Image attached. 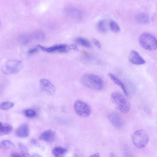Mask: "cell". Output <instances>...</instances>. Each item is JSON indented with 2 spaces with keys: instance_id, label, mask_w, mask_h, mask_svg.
I'll return each mask as SVG.
<instances>
[{
  "instance_id": "31",
  "label": "cell",
  "mask_w": 157,
  "mask_h": 157,
  "mask_svg": "<svg viewBox=\"0 0 157 157\" xmlns=\"http://www.w3.org/2000/svg\"><path fill=\"white\" fill-rule=\"evenodd\" d=\"M10 156L11 157H20L22 156L21 155H20L18 153H12L10 154Z\"/></svg>"
},
{
  "instance_id": "2",
  "label": "cell",
  "mask_w": 157,
  "mask_h": 157,
  "mask_svg": "<svg viewBox=\"0 0 157 157\" xmlns=\"http://www.w3.org/2000/svg\"><path fill=\"white\" fill-rule=\"evenodd\" d=\"M111 98L116 108L120 112L123 113H127L130 111V104L122 94L118 92H114L112 94Z\"/></svg>"
},
{
  "instance_id": "1",
  "label": "cell",
  "mask_w": 157,
  "mask_h": 157,
  "mask_svg": "<svg viewBox=\"0 0 157 157\" xmlns=\"http://www.w3.org/2000/svg\"><path fill=\"white\" fill-rule=\"evenodd\" d=\"M82 83L86 87L94 90H101L104 85L103 80L99 76L94 74H87L81 78Z\"/></svg>"
},
{
  "instance_id": "5",
  "label": "cell",
  "mask_w": 157,
  "mask_h": 157,
  "mask_svg": "<svg viewBox=\"0 0 157 157\" xmlns=\"http://www.w3.org/2000/svg\"><path fill=\"white\" fill-rule=\"evenodd\" d=\"M132 140L133 144L138 148H143L147 145L149 140V135L146 131L139 130L133 134Z\"/></svg>"
},
{
  "instance_id": "18",
  "label": "cell",
  "mask_w": 157,
  "mask_h": 157,
  "mask_svg": "<svg viewBox=\"0 0 157 157\" xmlns=\"http://www.w3.org/2000/svg\"><path fill=\"white\" fill-rule=\"evenodd\" d=\"M0 147L4 149H9L14 148L15 145L13 143L9 140H5L0 143Z\"/></svg>"
},
{
  "instance_id": "6",
  "label": "cell",
  "mask_w": 157,
  "mask_h": 157,
  "mask_svg": "<svg viewBox=\"0 0 157 157\" xmlns=\"http://www.w3.org/2000/svg\"><path fill=\"white\" fill-rule=\"evenodd\" d=\"M74 108L76 113L81 117H87L91 113V110L89 105L81 100H77L75 102Z\"/></svg>"
},
{
  "instance_id": "17",
  "label": "cell",
  "mask_w": 157,
  "mask_h": 157,
  "mask_svg": "<svg viewBox=\"0 0 157 157\" xmlns=\"http://www.w3.org/2000/svg\"><path fill=\"white\" fill-rule=\"evenodd\" d=\"M52 153L56 157H62L67 152L66 149L61 147H56L52 150Z\"/></svg>"
},
{
  "instance_id": "16",
  "label": "cell",
  "mask_w": 157,
  "mask_h": 157,
  "mask_svg": "<svg viewBox=\"0 0 157 157\" xmlns=\"http://www.w3.org/2000/svg\"><path fill=\"white\" fill-rule=\"evenodd\" d=\"M13 127L10 124L0 122V135H7L10 133L13 130Z\"/></svg>"
},
{
  "instance_id": "8",
  "label": "cell",
  "mask_w": 157,
  "mask_h": 157,
  "mask_svg": "<svg viewBox=\"0 0 157 157\" xmlns=\"http://www.w3.org/2000/svg\"><path fill=\"white\" fill-rule=\"evenodd\" d=\"M64 11L67 16L75 20H80L83 17V14L82 11L75 7L67 6L65 8Z\"/></svg>"
},
{
  "instance_id": "25",
  "label": "cell",
  "mask_w": 157,
  "mask_h": 157,
  "mask_svg": "<svg viewBox=\"0 0 157 157\" xmlns=\"http://www.w3.org/2000/svg\"><path fill=\"white\" fill-rule=\"evenodd\" d=\"M35 38L38 39H43L45 38V34L44 33L41 31H37L34 33Z\"/></svg>"
},
{
  "instance_id": "15",
  "label": "cell",
  "mask_w": 157,
  "mask_h": 157,
  "mask_svg": "<svg viewBox=\"0 0 157 157\" xmlns=\"http://www.w3.org/2000/svg\"><path fill=\"white\" fill-rule=\"evenodd\" d=\"M108 77L116 85L120 86L122 89L125 95L128 97V94L124 85L117 78L111 73H109L108 75Z\"/></svg>"
},
{
  "instance_id": "9",
  "label": "cell",
  "mask_w": 157,
  "mask_h": 157,
  "mask_svg": "<svg viewBox=\"0 0 157 157\" xmlns=\"http://www.w3.org/2000/svg\"><path fill=\"white\" fill-rule=\"evenodd\" d=\"M40 85L42 90L50 95H54L56 91L55 86L48 80L43 78L40 80Z\"/></svg>"
},
{
  "instance_id": "32",
  "label": "cell",
  "mask_w": 157,
  "mask_h": 157,
  "mask_svg": "<svg viewBox=\"0 0 157 157\" xmlns=\"http://www.w3.org/2000/svg\"><path fill=\"white\" fill-rule=\"evenodd\" d=\"M31 157H42V156L39 155V154L36 153H33Z\"/></svg>"
},
{
  "instance_id": "30",
  "label": "cell",
  "mask_w": 157,
  "mask_h": 157,
  "mask_svg": "<svg viewBox=\"0 0 157 157\" xmlns=\"http://www.w3.org/2000/svg\"><path fill=\"white\" fill-rule=\"evenodd\" d=\"M21 39H22V41L24 43H27L29 41L28 38L26 36H22Z\"/></svg>"
},
{
  "instance_id": "7",
  "label": "cell",
  "mask_w": 157,
  "mask_h": 157,
  "mask_svg": "<svg viewBox=\"0 0 157 157\" xmlns=\"http://www.w3.org/2000/svg\"><path fill=\"white\" fill-rule=\"evenodd\" d=\"M37 46L43 51L49 53L56 52L62 53H66L70 49V45H68L66 44L55 45L49 47H45L39 44Z\"/></svg>"
},
{
  "instance_id": "28",
  "label": "cell",
  "mask_w": 157,
  "mask_h": 157,
  "mask_svg": "<svg viewBox=\"0 0 157 157\" xmlns=\"http://www.w3.org/2000/svg\"><path fill=\"white\" fill-rule=\"evenodd\" d=\"M39 47H37L32 48L28 50V53L29 54H32L36 52L38 50Z\"/></svg>"
},
{
  "instance_id": "26",
  "label": "cell",
  "mask_w": 157,
  "mask_h": 157,
  "mask_svg": "<svg viewBox=\"0 0 157 157\" xmlns=\"http://www.w3.org/2000/svg\"><path fill=\"white\" fill-rule=\"evenodd\" d=\"M30 142L34 146L40 148L41 150L44 151L45 149V147L39 144L35 140L32 139L31 140Z\"/></svg>"
},
{
  "instance_id": "13",
  "label": "cell",
  "mask_w": 157,
  "mask_h": 157,
  "mask_svg": "<svg viewBox=\"0 0 157 157\" xmlns=\"http://www.w3.org/2000/svg\"><path fill=\"white\" fill-rule=\"evenodd\" d=\"M29 134V129L26 123L20 125L16 131V136L19 138H25L28 136Z\"/></svg>"
},
{
  "instance_id": "27",
  "label": "cell",
  "mask_w": 157,
  "mask_h": 157,
  "mask_svg": "<svg viewBox=\"0 0 157 157\" xmlns=\"http://www.w3.org/2000/svg\"><path fill=\"white\" fill-rule=\"evenodd\" d=\"M93 44L99 49L101 48V45L100 42L96 39L93 38L92 39Z\"/></svg>"
},
{
  "instance_id": "20",
  "label": "cell",
  "mask_w": 157,
  "mask_h": 157,
  "mask_svg": "<svg viewBox=\"0 0 157 157\" xmlns=\"http://www.w3.org/2000/svg\"><path fill=\"white\" fill-rule=\"evenodd\" d=\"M75 42L77 44L86 48H90L91 46L90 42L87 39L81 37H79L75 39Z\"/></svg>"
},
{
  "instance_id": "21",
  "label": "cell",
  "mask_w": 157,
  "mask_h": 157,
  "mask_svg": "<svg viewBox=\"0 0 157 157\" xmlns=\"http://www.w3.org/2000/svg\"><path fill=\"white\" fill-rule=\"evenodd\" d=\"M98 31L101 33H105L107 31L105 20H101L99 21L97 25Z\"/></svg>"
},
{
  "instance_id": "24",
  "label": "cell",
  "mask_w": 157,
  "mask_h": 157,
  "mask_svg": "<svg viewBox=\"0 0 157 157\" xmlns=\"http://www.w3.org/2000/svg\"><path fill=\"white\" fill-rule=\"evenodd\" d=\"M24 113L26 117L29 118L34 117L36 115V113L35 111L30 109L25 110L24 111Z\"/></svg>"
},
{
  "instance_id": "33",
  "label": "cell",
  "mask_w": 157,
  "mask_h": 157,
  "mask_svg": "<svg viewBox=\"0 0 157 157\" xmlns=\"http://www.w3.org/2000/svg\"><path fill=\"white\" fill-rule=\"evenodd\" d=\"M90 156L91 157H99V154L98 153H95L94 154Z\"/></svg>"
},
{
  "instance_id": "11",
  "label": "cell",
  "mask_w": 157,
  "mask_h": 157,
  "mask_svg": "<svg viewBox=\"0 0 157 157\" xmlns=\"http://www.w3.org/2000/svg\"><path fill=\"white\" fill-rule=\"evenodd\" d=\"M108 118L110 122L115 127L119 128L123 126V121L118 113L115 112L111 113L109 114Z\"/></svg>"
},
{
  "instance_id": "12",
  "label": "cell",
  "mask_w": 157,
  "mask_h": 157,
  "mask_svg": "<svg viewBox=\"0 0 157 157\" xmlns=\"http://www.w3.org/2000/svg\"><path fill=\"white\" fill-rule=\"evenodd\" d=\"M56 137V133L53 130L48 129L45 131L39 136L40 140L47 142H51Z\"/></svg>"
},
{
  "instance_id": "10",
  "label": "cell",
  "mask_w": 157,
  "mask_h": 157,
  "mask_svg": "<svg viewBox=\"0 0 157 157\" xmlns=\"http://www.w3.org/2000/svg\"><path fill=\"white\" fill-rule=\"evenodd\" d=\"M128 59L131 63L136 65H141L145 64V60L136 51H131L129 53Z\"/></svg>"
},
{
  "instance_id": "22",
  "label": "cell",
  "mask_w": 157,
  "mask_h": 157,
  "mask_svg": "<svg viewBox=\"0 0 157 157\" xmlns=\"http://www.w3.org/2000/svg\"><path fill=\"white\" fill-rule=\"evenodd\" d=\"M109 25L111 30L114 33H118L120 31V28L115 21H112L110 22Z\"/></svg>"
},
{
  "instance_id": "14",
  "label": "cell",
  "mask_w": 157,
  "mask_h": 157,
  "mask_svg": "<svg viewBox=\"0 0 157 157\" xmlns=\"http://www.w3.org/2000/svg\"><path fill=\"white\" fill-rule=\"evenodd\" d=\"M135 19L137 22L140 24H147L150 22L149 16L144 12L136 14Z\"/></svg>"
},
{
  "instance_id": "4",
  "label": "cell",
  "mask_w": 157,
  "mask_h": 157,
  "mask_svg": "<svg viewBox=\"0 0 157 157\" xmlns=\"http://www.w3.org/2000/svg\"><path fill=\"white\" fill-rule=\"evenodd\" d=\"M22 62L19 60H10L6 62L1 67L2 72L5 74H12L19 72L23 67Z\"/></svg>"
},
{
  "instance_id": "29",
  "label": "cell",
  "mask_w": 157,
  "mask_h": 157,
  "mask_svg": "<svg viewBox=\"0 0 157 157\" xmlns=\"http://www.w3.org/2000/svg\"><path fill=\"white\" fill-rule=\"evenodd\" d=\"M70 49H73L76 51H78L79 50L78 47L75 44H73L70 45Z\"/></svg>"
},
{
  "instance_id": "3",
  "label": "cell",
  "mask_w": 157,
  "mask_h": 157,
  "mask_svg": "<svg viewBox=\"0 0 157 157\" xmlns=\"http://www.w3.org/2000/svg\"><path fill=\"white\" fill-rule=\"evenodd\" d=\"M139 41L141 46L146 50L152 51L157 48V39L148 33H144L141 34Z\"/></svg>"
},
{
  "instance_id": "23",
  "label": "cell",
  "mask_w": 157,
  "mask_h": 157,
  "mask_svg": "<svg viewBox=\"0 0 157 157\" xmlns=\"http://www.w3.org/2000/svg\"><path fill=\"white\" fill-rule=\"evenodd\" d=\"M14 106L13 102L5 101L2 102L0 105V108L2 110H9L12 108Z\"/></svg>"
},
{
  "instance_id": "19",
  "label": "cell",
  "mask_w": 157,
  "mask_h": 157,
  "mask_svg": "<svg viewBox=\"0 0 157 157\" xmlns=\"http://www.w3.org/2000/svg\"><path fill=\"white\" fill-rule=\"evenodd\" d=\"M18 146L22 156L29 157L30 156L29 149L25 145L19 142L18 143Z\"/></svg>"
}]
</instances>
